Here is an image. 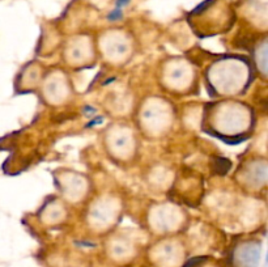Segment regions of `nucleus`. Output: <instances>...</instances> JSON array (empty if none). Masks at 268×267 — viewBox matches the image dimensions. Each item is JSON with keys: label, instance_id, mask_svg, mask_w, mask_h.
<instances>
[]
</instances>
